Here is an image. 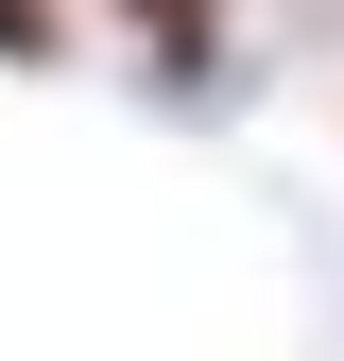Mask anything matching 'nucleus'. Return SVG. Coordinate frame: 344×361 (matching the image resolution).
<instances>
[{
    "mask_svg": "<svg viewBox=\"0 0 344 361\" xmlns=\"http://www.w3.org/2000/svg\"><path fill=\"white\" fill-rule=\"evenodd\" d=\"M104 18L155 52V86H172V104H207V86H224V0H104Z\"/></svg>",
    "mask_w": 344,
    "mask_h": 361,
    "instance_id": "obj_1",
    "label": "nucleus"
},
{
    "mask_svg": "<svg viewBox=\"0 0 344 361\" xmlns=\"http://www.w3.org/2000/svg\"><path fill=\"white\" fill-rule=\"evenodd\" d=\"M0 52H18V69H52V52H69V0H0Z\"/></svg>",
    "mask_w": 344,
    "mask_h": 361,
    "instance_id": "obj_2",
    "label": "nucleus"
}]
</instances>
